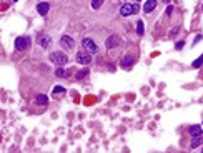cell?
<instances>
[{"instance_id": "cb8c5ba5", "label": "cell", "mask_w": 203, "mask_h": 153, "mask_svg": "<svg viewBox=\"0 0 203 153\" xmlns=\"http://www.w3.org/2000/svg\"><path fill=\"white\" fill-rule=\"evenodd\" d=\"M200 40H202V35H196V37H195V43H196V42H200Z\"/></svg>"}, {"instance_id": "7c38bea8", "label": "cell", "mask_w": 203, "mask_h": 153, "mask_svg": "<svg viewBox=\"0 0 203 153\" xmlns=\"http://www.w3.org/2000/svg\"><path fill=\"white\" fill-rule=\"evenodd\" d=\"M133 62H135V58L130 57V55H126V57L120 62V67H122V68H130L132 65H133Z\"/></svg>"}, {"instance_id": "52a82bcc", "label": "cell", "mask_w": 203, "mask_h": 153, "mask_svg": "<svg viewBox=\"0 0 203 153\" xmlns=\"http://www.w3.org/2000/svg\"><path fill=\"white\" fill-rule=\"evenodd\" d=\"M132 13H135V3H125V5H122V9H120V15L122 17H128Z\"/></svg>"}, {"instance_id": "7402d4cb", "label": "cell", "mask_w": 203, "mask_h": 153, "mask_svg": "<svg viewBox=\"0 0 203 153\" xmlns=\"http://www.w3.org/2000/svg\"><path fill=\"white\" fill-rule=\"evenodd\" d=\"M183 42H178V43H176V50H182V48H183Z\"/></svg>"}, {"instance_id": "8fae6325", "label": "cell", "mask_w": 203, "mask_h": 153, "mask_svg": "<svg viewBox=\"0 0 203 153\" xmlns=\"http://www.w3.org/2000/svg\"><path fill=\"white\" fill-rule=\"evenodd\" d=\"M155 7H156V0H146L145 5H143V12L145 13H150V12H153Z\"/></svg>"}, {"instance_id": "d4e9b609", "label": "cell", "mask_w": 203, "mask_h": 153, "mask_svg": "<svg viewBox=\"0 0 203 153\" xmlns=\"http://www.w3.org/2000/svg\"><path fill=\"white\" fill-rule=\"evenodd\" d=\"M160 2H165V3H168V2H170V0H160Z\"/></svg>"}, {"instance_id": "9c48e42d", "label": "cell", "mask_w": 203, "mask_h": 153, "mask_svg": "<svg viewBox=\"0 0 203 153\" xmlns=\"http://www.w3.org/2000/svg\"><path fill=\"white\" fill-rule=\"evenodd\" d=\"M188 133L195 138V136H202L203 130H202V126H200V125H192V126H188Z\"/></svg>"}, {"instance_id": "4fadbf2b", "label": "cell", "mask_w": 203, "mask_h": 153, "mask_svg": "<svg viewBox=\"0 0 203 153\" xmlns=\"http://www.w3.org/2000/svg\"><path fill=\"white\" fill-rule=\"evenodd\" d=\"M55 75L58 76V78H67V76H70V72H67L65 68L58 67L57 70H55Z\"/></svg>"}, {"instance_id": "ac0fdd59", "label": "cell", "mask_w": 203, "mask_h": 153, "mask_svg": "<svg viewBox=\"0 0 203 153\" xmlns=\"http://www.w3.org/2000/svg\"><path fill=\"white\" fill-rule=\"evenodd\" d=\"M192 65H193L195 68H198L200 67V65H203V55H200V57L196 58V60H195L193 63H192Z\"/></svg>"}, {"instance_id": "ffe728a7", "label": "cell", "mask_w": 203, "mask_h": 153, "mask_svg": "<svg viewBox=\"0 0 203 153\" xmlns=\"http://www.w3.org/2000/svg\"><path fill=\"white\" fill-rule=\"evenodd\" d=\"M200 142H202V136H195V140H193V143H192V146H198V143H200Z\"/></svg>"}, {"instance_id": "6da1fadb", "label": "cell", "mask_w": 203, "mask_h": 153, "mask_svg": "<svg viewBox=\"0 0 203 153\" xmlns=\"http://www.w3.org/2000/svg\"><path fill=\"white\" fill-rule=\"evenodd\" d=\"M50 62L55 63L57 67H62V65H65L68 62V57L63 52H53V53H50Z\"/></svg>"}, {"instance_id": "5b68a950", "label": "cell", "mask_w": 203, "mask_h": 153, "mask_svg": "<svg viewBox=\"0 0 203 153\" xmlns=\"http://www.w3.org/2000/svg\"><path fill=\"white\" fill-rule=\"evenodd\" d=\"M60 45L63 48H67V50H72L73 45H75V42H73V38L70 37V35H62L60 37Z\"/></svg>"}, {"instance_id": "2e32d148", "label": "cell", "mask_w": 203, "mask_h": 153, "mask_svg": "<svg viewBox=\"0 0 203 153\" xmlns=\"http://www.w3.org/2000/svg\"><path fill=\"white\" fill-rule=\"evenodd\" d=\"M37 103H39V105H47V103H49V98L45 95H39L37 96Z\"/></svg>"}, {"instance_id": "5bb4252c", "label": "cell", "mask_w": 203, "mask_h": 153, "mask_svg": "<svg viewBox=\"0 0 203 153\" xmlns=\"http://www.w3.org/2000/svg\"><path fill=\"white\" fill-rule=\"evenodd\" d=\"M136 33H138V35H143V33H145V27H143V22H142V20L136 22Z\"/></svg>"}, {"instance_id": "484cf974", "label": "cell", "mask_w": 203, "mask_h": 153, "mask_svg": "<svg viewBox=\"0 0 203 153\" xmlns=\"http://www.w3.org/2000/svg\"><path fill=\"white\" fill-rule=\"evenodd\" d=\"M202 152H203V148H202Z\"/></svg>"}, {"instance_id": "d6986e66", "label": "cell", "mask_w": 203, "mask_h": 153, "mask_svg": "<svg viewBox=\"0 0 203 153\" xmlns=\"http://www.w3.org/2000/svg\"><path fill=\"white\" fill-rule=\"evenodd\" d=\"M52 93H53V95H60V93H65V88H63V86H55Z\"/></svg>"}, {"instance_id": "30bf717a", "label": "cell", "mask_w": 203, "mask_h": 153, "mask_svg": "<svg viewBox=\"0 0 203 153\" xmlns=\"http://www.w3.org/2000/svg\"><path fill=\"white\" fill-rule=\"evenodd\" d=\"M50 10V3L49 2H40L39 5H37V12H39L40 15H47Z\"/></svg>"}, {"instance_id": "603a6c76", "label": "cell", "mask_w": 203, "mask_h": 153, "mask_svg": "<svg viewBox=\"0 0 203 153\" xmlns=\"http://www.w3.org/2000/svg\"><path fill=\"white\" fill-rule=\"evenodd\" d=\"M172 10H173V7H172V5H168V7H166V15H170V13H172Z\"/></svg>"}, {"instance_id": "3957f363", "label": "cell", "mask_w": 203, "mask_h": 153, "mask_svg": "<svg viewBox=\"0 0 203 153\" xmlns=\"http://www.w3.org/2000/svg\"><path fill=\"white\" fill-rule=\"evenodd\" d=\"M82 45H83V48H85L87 52H90V53H97V52H98V47H97V43H95L93 38H88V37L83 38Z\"/></svg>"}, {"instance_id": "9a60e30c", "label": "cell", "mask_w": 203, "mask_h": 153, "mask_svg": "<svg viewBox=\"0 0 203 153\" xmlns=\"http://www.w3.org/2000/svg\"><path fill=\"white\" fill-rule=\"evenodd\" d=\"M88 75V68H82V70H80V72H77V78L78 80H82V78H85V76Z\"/></svg>"}, {"instance_id": "277c9868", "label": "cell", "mask_w": 203, "mask_h": 153, "mask_svg": "<svg viewBox=\"0 0 203 153\" xmlns=\"http://www.w3.org/2000/svg\"><path fill=\"white\" fill-rule=\"evenodd\" d=\"M77 62L80 63V65H88V63L92 62V55H90V52H87V50L78 52V53H77Z\"/></svg>"}, {"instance_id": "e0dca14e", "label": "cell", "mask_w": 203, "mask_h": 153, "mask_svg": "<svg viewBox=\"0 0 203 153\" xmlns=\"http://www.w3.org/2000/svg\"><path fill=\"white\" fill-rule=\"evenodd\" d=\"M102 3H103V0H92V9H93V10H98Z\"/></svg>"}, {"instance_id": "ba28073f", "label": "cell", "mask_w": 203, "mask_h": 153, "mask_svg": "<svg viewBox=\"0 0 203 153\" xmlns=\"http://www.w3.org/2000/svg\"><path fill=\"white\" fill-rule=\"evenodd\" d=\"M39 43L42 45V48H49L50 43H52V38L45 33H42V35H39Z\"/></svg>"}, {"instance_id": "8992f818", "label": "cell", "mask_w": 203, "mask_h": 153, "mask_svg": "<svg viewBox=\"0 0 203 153\" xmlns=\"http://www.w3.org/2000/svg\"><path fill=\"white\" fill-rule=\"evenodd\" d=\"M118 45H120V37H118V35H110V37L105 40V47L108 48V50L118 47Z\"/></svg>"}, {"instance_id": "7a4b0ae2", "label": "cell", "mask_w": 203, "mask_h": 153, "mask_svg": "<svg viewBox=\"0 0 203 153\" xmlns=\"http://www.w3.org/2000/svg\"><path fill=\"white\" fill-rule=\"evenodd\" d=\"M30 37H17L15 38V48L19 50V52H23V50H27L30 47Z\"/></svg>"}, {"instance_id": "44dd1931", "label": "cell", "mask_w": 203, "mask_h": 153, "mask_svg": "<svg viewBox=\"0 0 203 153\" xmlns=\"http://www.w3.org/2000/svg\"><path fill=\"white\" fill-rule=\"evenodd\" d=\"M176 33H178V29H172V30H170V37H176Z\"/></svg>"}]
</instances>
